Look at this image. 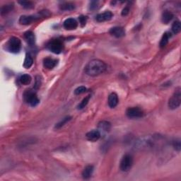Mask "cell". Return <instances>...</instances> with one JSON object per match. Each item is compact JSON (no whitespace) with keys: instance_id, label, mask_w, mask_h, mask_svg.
I'll return each mask as SVG.
<instances>
[{"instance_id":"6da1fadb","label":"cell","mask_w":181,"mask_h":181,"mask_svg":"<svg viewBox=\"0 0 181 181\" xmlns=\"http://www.w3.org/2000/svg\"><path fill=\"white\" fill-rule=\"evenodd\" d=\"M106 69L107 65L105 62L100 60H93L86 64L84 71L86 74L89 76L97 77V76L104 73Z\"/></svg>"},{"instance_id":"7a4b0ae2","label":"cell","mask_w":181,"mask_h":181,"mask_svg":"<svg viewBox=\"0 0 181 181\" xmlns=\"http://www.w3.org/2000/svg\"><path fill=\"white\" fill-rule=\"evenodd\" d=\"M180 88L178 87L176 89V91L174 92L173 95L169 99L168 101V107L170 109L175 110L178 108L180 106L181 103V91Z\"/></svg>"},{"instance_id":"3957f363","label":"cell","mask_w":181,"mask_h":181,"mask_svg":"<svg viewBox=\"0 0 181 181\" xmlns=\"http://www.w3.org/2000/svg\"><path fill=\"white\" fill-rule=\"evenodd\" d=\"M24 100L26 103H28L31 106L35 107L39 103L40 100L38 98L36 93L33 90H26L24 94Z\"/></svg>"},{"instance_id":"277c9868","label":"cell","mask_w":181,"mask_h":181,"mask_svg":"<svg viewBox=\"0 0 181 181\" xmlns=\"http://www.w3.org/2000/svg\"><path fill=\"white\" fill-rule=\"evenodd\" d=\"M7 48L9 52L12 53H18L21 48V41L16 37H12L9 40Z\"/></svg>"},{"instance_id":"5b68a950","label":"cell","mask_w":181,"mask_h":181,"mask_svg":"<svg viewBox=\"0 0 181 181\" xmlns=\"http://www.w3.org/2000/svg\"><path fill=\"white\" fill-rule=\"evenodd\" d=\"M48 48L53 53L60 54L63 50V44L62 42L58 39H53L48 43Z\"/></svg>"},{"instance_id":"8992f818","label":"cell","mask_w":181,"mask_h":181,"mask_svg":"<svg viewBox=\"0 0 181 181\" xmlns=\"http://www.w3.org/2000/svg\"><path fill=\"white\" fill-rule=\"evenodd\" d=\"M133 164L132 156L129 154H126L122 157L121 161H120V170L123 172H127L131 169Z\"/></svg>"},{"instance_id":"52a82bcc","label":"cell","mask_w":181,"mask_h":181,"mask_svg":"<svg viewBox=\"0 0 181 181\" xmlns=\"http://www.w3.org/2000/svg\"><path fill=\"white\" fill-rule=\"evenodd\" d=\"M126 115L129 118H139L143 117L144 112L138 107H133L127 109Z\"/></svg>"},{"instance_id":"ba28073f","label":"cell","mask_w":181,"mask_h":181,"mask_svg":"<svg viewBox=\"0 0 181 181\" xmlns=\"http://www.w3.org/2000/svg\"><path fill=\"white\" fill-rule=\"evenodd\" d=\"M113 14H112V12L110 11H106L104 13H102V14H99L96 16V19L98 22H103V21H110V20L113 18Z\"/></svg>"},{"instance_id":"9c48e42d","label":"cell","mask_w":181,"mask_h":181,"mask_svg":"<svg viewBox=\"0 0 181 181\" xmlns=\"http://www.w3.org/2000/svg\"><path fill=\"white\" fill-rule=\"evenodd\" d=\"M110 33L115 38H119L125 36V31L124 30V28L122 27L116 26V27H113L110 29Z\"/></svg>"},{"instance_id":"30bf717a","label":"cell","mask_w":181,"mask_h":181,"mask_svg":"<svg viewBox=\"0 0 181 181\" xmlns=\"http://www.w3.org/2000/svg\"><path fill=\"white\" fill-rule=\"evenodd\" d=\"M86 139L90 142H96L100 137V132L99 130H96V129H93L89 132L86 135Z\"/></svg>"},{"instance_id":"8fae6325","label":"cell","mask_w":181,"mask_h":181,"mask_svg":"<svg viewBox=\"0 0 181 181\" xmlns=\"http://www.w3.org/2000/svg\"><path fill=\"white\" fill-rule=\"evenodd\" d=\"M64 27L67 30H74L77 28L78 24L77 21H76L74 19L72 18H70V19H66L64 22Z\"/></svg>"},{"instance_id":"7c38bea8","label":"cell","mask_w":181,"mask_h":181,"mask_svg":"<svg viewBox=\"0 0 181 181\" xmlns=\"http://www.w3.org/2000/svg\"><path fill=\"white\" fill-rule=\"evenodd\" d=\"M118 103V97L115 93H112L108 97V106L110 108H114Z\"/></svg>"},{"instance_id":"4fadbf2b","label":"cell","mask_w":181,"mask_h":181,"mask_svg":"<svg viewBox=\"0 0 181 181\" xmlns=\"http://www.w3.org/2000/svg\"><path fill=\"white\" fill-rule=\"evenodd\" d=\"M56 64H57V60H53L52 58L47 57L43 60V66L46 69H48V70L54 68Z\"/></svg>"},{"instance_id":"5bb4252c","label":"cell","mask_w":181,"mask_h":181,"mask_svg":"<svg viewBox=\"0 0 181 181\" xmlns=\"http://www.w3.org/2000/svg\"><path fill=\"white\" fill-rule=\"evenodd\" d=\"M35 20V17L33 16H21L19 19V23L22 25H28Z\"/></svg>"},{"instance_id":"9a60e30c","label":"cell","mask_w":181,"mask_h":181,"mask_svg":"<svg viewBox=\"0 0 181 181\" xmlns=\"http://www.w3.org/2000/svg\"><path fill=\"white\" fill-rule=\"evenodd\" d=\"M24 38L26 40L28 43L31 45L35 44V36L32 31H27L24 33Z\"/></svg>"},{"instance_id":"2e32d148","label":"cell","mask_w":181,"mask_h":181,"mask_svg":"<svg viewBox=\"0 0 181 181\" xmlns=\"http://www.w3.org/2000/svg\"><path fill=\"white\" fill-rule=\"evenodd\" d=\"M93 172V166H87L84 169L83 172H82V176L84 179H89V178H91V176H92Z\"/></svg>"},{"instance_id":"e0dca14e","label":"cell","mask_w":181,"mask_h":181,"mask_svg":"<svg viewBox=\"0 0 181 181\" xmlns=\"http://www.w3.org/2000/svg\"><path fill=\"white\" fill-rule=\"evenodd\" d=\"M173 18V14H172L171 12H168V11H165V12L163 13V14H162L161 21L163 23L166 24L168 23H169Z\"/></svg>"},{"instance_id":"ac0fdd59","label":"cell","mask_w":181,"mask_h":181,"mask_svg":"<svg viewBox=\"0 0 181 181\" xmlns=\"http://www.w3.org/2000/svg\"><path fill=\"white\" fill-rule=\"evenodd\" d=\"M171 37V33H168V32H166L165 33L164 35L162 36V38L161 40V42H160V47L161 48H164V47L166 46V45L168 44V41L170 39V38Z\"/></svg>"},{"instance_id":"d6986e66","label":"cell","mask_w":181,"mask_h":181,"mask_svg":"<svg viewBox=\"0 0 181 181\" xmlns=\"http://www.w3.org/2000/svg\"><path fill=\"white\" fill-rule=\"evenodd\" d=\"M111 125L108 121H101L98 124V128L103 132H108L110 129Z\"/></svg>"},{"instance_id":"ffe728a7","label":"cell","mask_w":181,"mask_h":181,"mask_svg":"<svg viewBox=\"0 0 181 181\" xmlns=\"http://www.w3.org/2000/svg\"><path fill=\"white\" fill-rule=\"evenodd\" d=\"M33 60L32 57H31L29 54H26L25 60H24V67L26 69H29L31 66L33 65Z\"/></svg>"},{"instance_id":"44dd1931","label":"cell","mask_w":181,"mask_h":181,"mask_svg":"<svg viewBox=\"0 0 181 181\" xmlns=\"http://www.w3.org/2000/svg\"><path fill=\"white\" fill-rule=\"evenodd\" d=\"M31 77L30 75L28 74H23L21 76V77H20L19 79V81L21 82V84H24V85H28L31 83Z\"/></svg>"},{"instance_id":"7402d4cb","label":"cell","mask_w":181,"mask_h":181,"mask_svg":"<svg viewBox=\"0 0 181 181\" xmlns=\"http://www.w3.org/2000/svg\"><path fill=\"white\" fill-rule=\"evenodd\" d=\"M181 31V25L180 22L179 21H176L174 22L172 25V31L175 34H178Z\"/></svg>"},{"instance_id":"603a6c76","label":"cell","mask_w":181,"mask_h":181,"mask_svg":"<svg viewBox=\"0 0 181 181\" xmlns=\"http://www.w3.org/2000/svg\"><path fill=\"white\" fill-rule=\"evenodd\" d=\"M74 4L70 3V2H66L60 6V9L63 11H71L74 9Z\"/></svg>"},{"instance_id":"cb8c5ba5","label":"cell","mask_w":181,"mask_h":181,"mask_svg":"<svg viewBox=\"0 0 181 181\" xmlns=\"http://www.w3.org/2000/svg\"><path fill=\"white\" fill-rule=\"evenodd\" d=\"M14 8V5L13 4H6L2 7L1 9V14L2 15H4L5 14H7L9 12H11Z\"/></svg>"},{"instance_id":"d4e9b609","label":"cell","mask_w":181,"mask_h":181,"mask_svg":"<svg viewBox=\"0 0 181 181\" xmlns=\"http://www.w3.org/2000/svg\"><path fill=\"white\" fill-rule=\"evenodd\" d=\"M90 98H91L90 96H87L86 97H85L84 99L82 100V101L79 104V106H78V109L81 110V109H83L84 108H85V107L86 106V105L88 104V103L89 102Z\"/></svg>"},{"instance_id":"484cf974","label":"cell","mask_w":181,"mask_h":181,"mask_svg":"<svg viewBox=\"0 0 181 181\" xmlns=\"http://www.w3.org/2000/svg\"><path fill=\"white\" fill-rule=\"evenodd\" d=\"M70 120H71V117H70V116L66 117L65 118H64V119H62V120H61V121H60V122H58L57 124H56L55 127L57 129H59V128H60V127H62V126H64V125H65L67 122L70 121Z\"/></svg>"},{"instance_id":"4316f807","label":"cell","mask_w":181,"mask_h":181,"mask_svg":"<svg viewBox=\"0 0 181 181\" xmlns=\"http://www.w3.org/2000/svg\"><path fill=\"white\" fill-rule=\"evenodd\" d=\"M19 3L23 6L24 8L27 9H30L34 7V5L31 2H19Z\"/></svg>"},{"instance_id":"83f0119b","label":"cell","mask_w":181,"mask_h":181,"mask_svg":"<svg viewBox=\"0 0 181 181\" xmlns=\"http://www.w3.org/2000/svg\"><path fill=\"white\" fill-rule=\"evenodd\" d=\"M86 87L83 86H79V87H78V88H77L75 89L74 94L80 95V94H81V93H84L86 92Z\"/></svg>"},{"instance_id":"f1b7e54d","label":"cell","mask_w":181,"mask_h":181,"mask_svg":"<svg viewBox=\"0 0 181 181\" xmlns=\"http://www.w3.org/2000/svg\"><path fill=\"white\" fill-rule=\"evenodd\" d=\"M173 146L174 147V149L176 150H177L178 151H180V148H181V144H180V139H176L173 142Z\"/></svg>"},{"instance_id":"f546056e","label":"cell","mask_w":181,"mask_h":181,"mask_svg":"<svg viewBox=\"0 0 181 181\" xmlns=\"http://www.w3.org/2000/svg\"><path fill=\"white\" fill-rule=\"evenodd\" d=\"M98 1H92L90 2V6H89V9L91 10H96L98 8Z\"/></svg>"},{"instance_id":"4dcf8cb0","label":"cell","mask_w":181,"mask_h":181,"mask_svg":"<svg viewBox=\"0 0 181 181\" xmlns=\"http://www.w3.org/2000/svg\"><path fill=\"white\" fill-rule=\"evenodd\" d=\"M79 23L81 24V26H84L86 24V21H87V17L85 16H80L79 17Z\"/></svg>"},{"instance_id":"1f68e13d","label":"cell","mask_w":181,"mask_h":181,"mask_svg":"<svg viewBox=\"0 0 181 181\" xmlns=\"http://www.w3.org/2000/svg\"><path fill=\"white\" fill-rule=\"evenodd\" d=\"M129 12V8L128 7V6H127V7L123 9V10H122V15L125 16H127V14H128Z\"/></svg>"}]
</instances>
